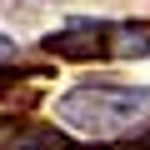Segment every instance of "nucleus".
Instances as JSON below:
<instances>
[{
	"label": "nucleus",
	"mask_w": 150,
	"mask_h": 150,
	"mask_svg": "<svg viewBox=\"0 0 150 150\" xmlns=\"http://www.w3.org/2000/svg\"><path fill=\"white\" fill-rule=\"evenodd\" d=\"M10 55H15V40H10V35H0V60H10Z\"/></svg>",
	"instance_id": "4"
},
{
	"label": "nucleus",
	"mask_w": 150,
	"mask_h": 150,
	"mask_svg": "<svg viewBox=\"0 0 150 150\" xmlns=\"http://www.w3.org/2000/svg\"><path fill=\"white\" fill-rule=\"evenodd\" d=\"M120 35V25H70V30H60V35H50L45 40V50L50 55H65V60H105V55H115V40Z\"/></svg>",
	"instance_id": "2"
},
{
	"label": "nucleus",
	"mask_w": 150,
	"mask_h": 150,
	"mask_svg": "<svg viewBox=\"0 0 150 150\" xmlns=\"http://www.w3.org/2000/svg\"><path fill=\"white\" fill-rule=\"evenodd\" d=\"M110 150H150V135H135L130 145H110Z\"/></svg>",
	"instance_id": "3"
},
{
	"label": "nucleus",
	"mask_w": 150,
	"mask_h": 150,
	"mask_svg": "<svg viewBox=\"0 0 150 150\" xmlns=\"http://www.w3.org/2000/svg\"><path fill=\"white\" fill-rule=\"evenodd\" d=\"M70 130H80L90 140H110V135H130L135 125L150 120V85H115V80H85L75 85L60 110H55Z\"/></svg>",
	"instance_id": "1"
}]
</instances>
